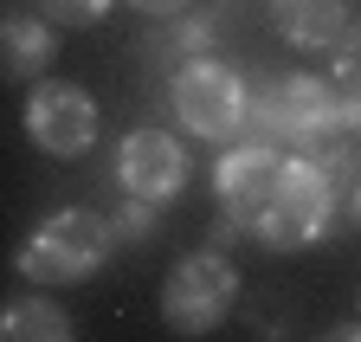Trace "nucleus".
Wrapping results in <instances>:
<instances>
[{
	"label": "nucleus",
	"instance_id": "4468645a",
	"mask_svg": "<svg viewBox=\"0 0 361 342\" xmlns=\"http://www.w3.org/2000/svg\"><path fill=\"white\" fill-rule=\"evenodd\" d=\"M155 220H161V207L129 194V207H116V213H110V233H116V245H142V239L155 233Z\"/></svg>",
	"mask_w": 361,
	"mask_h": 342
},
{
	"label": "nucleus",
	"instance_id": "39448f33",
	"mask_svg": "<svg viewBox=\"0 0 361 342\" xmlns=\"http://www.w3.org/2000/svg\"><path fill=\"white\" fill-rule=\"evenodd\" d=\"M233 304H239V265L226 259L219 245L180 259V265L168 271V284H161V323L180 329V336L219 329L226 317H233Z\"/></svg>",
	"mask_w": 361,
	"mask_h": 342
},
{
	"label": "nucleus",
	"instance_id": "a211bd4d",
	"mask_svg": "<svg viewBox=\"0 0 361 342\" xmlns=\"http://www.w3.org/2000/svg\"><path fill=\"white\" fill-rule=\"evenodd\" d=\"M348 220H355V226H361V175H355V181H348Z\"/></svg>",
	"mask_w": 361,
	"mask_h": 342
},
{
	"label": "nucleus",
	"instance_id": "1a4fd4ad",
	"mask_svg": "<svg viewBox=\"0 0 361 342\" xmlns=\"http://www.w3.org/2000/svg\"><path fill=\"white\" fill-rule=\"evenodd\" d=\"M264 13L271 26H278V39H290L297 52H329L342 46V32H348V0H264Z\"/></svg>",
	"mask_w": 361,
	"mask_h": 342
},
{
	"label": "nucleus",
	"instance_id": "9d476101",
	"mask_svg": "<svg viewBox=\"0 0 361 342\" xmlns=\"http://www.w3.org/2000/svg\"><path fill=\"white\" fill-rule=\"evenodd\" d=\"M142 59L174 78V71H188L194 59H213V26L194 20V13H174V20H161V26L142 39Z\"/></svg>",
	"mask_w": 361,
	"mask_h": 342
},
{
	"label": "nucleus",
	"instance_id": "2eb2a0df",
	"mask_svg": "<svg viewBox=\"0 0 361 342\" xmlns=\"http://www.w3.org/2000/svg\"><path fill=\"white\" fill-rule=\"evenodd\" d=\"M336 78H355V84H361V13L348 20L342 46H336Z\"/></svg>",
	"mask_w": 361,
	"mask_h": 342
},
{
	"label": "nucleus",
	"instance_id": "dca6fc26",
	"mask_svg": "<svg viewBox=\"0 0 361 342\" xmlns=\"http://www.w3.org/2000/svg\"><path fill=\"white\" fill-rule=\"evenodd\" d=\"M129 7H142L149 20H174V13H188L194 0H129Z\"/></svg>",
	"mask_w": 361,
	"mask_h": 342
},
{
	"label": "nucleus",
	"instance_id": "f03ea898",
	"mask_svg": "<svg viewBox=\"0 0 361 342\" xmlns=\"http://www.w3.org/2000/svg\"><path fill=\"white\" fill-rule=\"evenodd\" d=\"M336 207H342V188H336L316 161L290 155V161H284L278 194H271L264 213L252 220V239L271 245V252H303V245H316V239H329Z\"/></svg>",
	"mask_w": 361,
	"mask_h": 342
},
{
	"label": "nucleus",
	"instance_id": "9b49d317",
	"mask_svg": "<svg viewBox=\"0 0 361 342\" xmlns=\"http://www.w3.org/2000/svg\"><path fill=\"white\" fill-rule=\"evenodd\" d=\"M0 59H7V78H39L45 59H52V20L45 13H7V26H0Z\"/></svg>",
	"mask_w": 361,
	"mask_h": 342
},
{
	"label": "nucleus",
	"instance_id": "6e6552de",
	"mask_svg": "<svg viewBox=\"0 0 361 342\" xmlns=\"http://www.w3.org/2000/svg\"><path fill=\"white\" fill-rule=\"evenodd\" d=\"M26 136L45 149V155H84L97 142V104H90L84 84H32L26 97Z\"/></svg>",
	"mask_w": 361,
	"mask_h": 342
},
{
	"label": "nucleus",
	"instance_id": "ddd939ff",
	"mask_svg": "<svg viewBox=\"0 0 361 342\" xmlns=\"http://www.w3.org/2000/svg\"><path fill=\"white\" fill-rule=\"evenodd\" d=\"M110 7H116V0H39V13L52 20V26H65V32L104 26V20H110Z\"/></svg>",
	"mask_w": 361,
	"mask_h": 342
},
{
	"label": "nucleus",
	"instance_id": "f257e3e1",
	"mask_svg": "<svg viewBox=\"0 0 361 342\" xmlns=\"http://www.w3.org/2000/svg\"><path fill=\"white\" fill-rule=\"evenodd\" d=\"M110 245H116V233H110L104 213L59 207V213H45V220L26 233V245H20V278L26 284H84V278L104 271Z\"/></svg>",
	"mask_w": 361,
	"mask_h": 342
},
{
	"label": "nucleus",
	"instance_id": "423d86ee",
	"mask_svg": "<svg viewBox=\"0 0 361 342\" xmlns=\"http://www.w3.org/2000/svg\"><path fill=\"white\" fill-rule=\"evenodd\" d=\"M188 175H194L188 142L168 136V130H155V123H142V130H129V136L116 142V181H123V194H135V200L168 207L180 188H188Z\"/></svg>",
	"mask_w": 361,
	"mask_h": 342
},
{
	"label": "nucleus",
	"instance_id": "7ed1b4c3",
	"mask_svg": "<svg viewBox=\"0 0 361 342\" xmlns=\"http://www.w3.org/2000/svg\"><path fill=\"white\" fill-rule=\"evenodd\" d=\"M168 104L180 116V130L200 142H239L252 123V91L226 59H194L188 71L168 78Z\"/></svg>",
	"mask_w": 361,
	"mask_h": 342
},
{
	"label": "nucleus",
	"instance_id": "f3484780",
	"mask_svg": "<svg viewBox=\"0 0 361 342\" xmlns=\"http://www.w3.org/2000/svg\"><path fill=\"white\" fill-rule=\"evenodd\" d=\"M316 342H361V323H336V329H323Z\"/></svg>",
	"mask_w": 361,
	"mask_h": 342
},
{
	"label": "nucleus",
	"instance_id": "20e7f679",
	"mask_svg": "<svg viewBox=\"0 0 361 342\" xmlns=\"http://www.w3.org/2000/svg\"><path fill=\"white\" fill-rule=\"evenodd\" d=\"M323 130H336V84L316 78V71H284V78H271L264 91L252 97L245 136H258V142H278V149L297 155Z\"/></svg>",
	"mask_w": 361,
	"mask_h": 342
},
{
	"label": "nucleus",
	"instance_id": "f8f14e48",
	"mask_svg": "<svg viewBox=\"0 0 361 342\" xmlns=\"http://www.w3.org/2000/svg\"><path fill=\"white\" fill-rule=\"evenodd\" d=\"M0 342H71V317L52 297H13L0 310Z\"/></svg>",
	"mask_w": 361,
	"mask_h": 342
},
{
	"label": "nucleus",
	"instance_id": "0eeeda50",
	"mask_svg": "<svg viewBox=\"0 0 361 342\" xmlns=\"http://www.w3.org/2000/svg\"><path fill=\"white\" fill-rule=\"evenodd\" d=\"M284 161H290V149L258 142V136H239L233 149H226L219 168H213V194L226 207V220H239L252 233V220L264 213V200L278 194V181H284Z\"/></svg>",
	"mask_w": 361,
	"mask_h": 342
}]
</instances>
